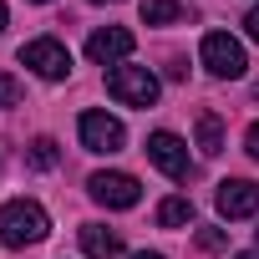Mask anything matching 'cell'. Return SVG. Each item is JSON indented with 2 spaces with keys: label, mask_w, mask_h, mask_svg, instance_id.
<instances>
[{
  "label": "cell",
  "mask_w": 259,
  "mask_h": 259,
  "mask_svg": "<svg viewBox=\"0 0 259 259\" xmlns=\"http://www.w3.org/2000/svg\"><path fill=\"white\" fill-rule=\"evenodd\" d=\"M81 249L87 259H122V234L107 224H81Z\"/></svg>",
  "instance_id": "obj_10"
},
{
  "label": "cell",
  "mask_w": 259,
  "mask_h": 259,
  "mask_svg": "<svg viewBox=\"0 0 259 259\" xmlns=\"http://www.w3.org/2000/svg\"><path fill=\"white\" fill-rule=\"evenodd\" d=\"M0 31H6V0H0Z\"/></svg>",
  "instance_id": "obj_20"
},
{
  "label": "cell",
  "mask_w": 259,
  "mask_h": 259,
  "mask_svg": "<svg viewBox=\"0 0 259 259\" xmlns=\"http://www.w3.org/2000/svg\"><path fill=\"white\" fill-rule=\"evenodd\" d=\"M107 92L127 107H153L158 102V76L148 66H112L107 71Z\"/></svg>",
  "instance_id": "obj_3"
},
{
  "label": "cell",
  "mask_w": 259,
  "mask_h": 259,
  "mask_svg": "<svg viewBox=\"0 0 259 259\" xmlns=\"http://www.w3.org/2000/svg\"><path fill=\"white\" fill-rule=\"evenodd\" d=\"M213 198H219L224 219H254L259 213V183H249V178H224Z\"/></svg>",
  "instance_id": "obj_8"
},
{
  "label": "cell",
  "mask_w": 259,
  "mask_h": 259,
  "mask_svg": "<svg viewBox=\"0 0 259 259\" xmlns=\"http://www.w3.org/2000/svg\"><path fill=\"white\" fill-rule=\"evenodd\" d=\"M87 56H92L97 66L127 61V56H133V31H127V26H102V31H92V36H87Z\"/></svg>",
  "instance_id": "obj_7"
},
{
  "label": "cell",
  "mask_w": 259,
  "mask_h": 259,
  "mask_svg": "<svg viewBox=\"0 0 259 259\" xmlns=\"http://www.w3.org/2000/svg\"><path fill=\"white\" fill-rule=\"evenodd\" d=\"M244 31H249V41H259V6L244 16Z\"/></svg>",
  "instance_id": "obj_18"
},
{
  "label": "cell",
  "mask_w": 259,
  "mask_h": 259,
  "mask_svg": "<svg viewBox=\"0 0 259 259\" xmlns=\"http://www.w3.org/2000/svg\"><path fill=\"white\" fill-rule=\"evenodd\" d=\"M56 163H61L56 143H51V138H36V143H31V168H56Z\"/></svg>",
  "instance_id": "obj_14"
},
{
  "label": "cell",
  "mask_w": 259,
  "mask_h": 259,
  "mask_svg": "<svg viewBox=\"0 0 259 259\" xmlns=\"http://www.w3.org/2000/svg\"><path fill=\"white\" fill-rule=\"evenodd\" d=\"M148 158L168 173V178H188V143L178 133H153L148 138Z\"/></svg>",
  "instance_id": "obj_9"
},
{
  "label": "cell",
  "mask_w": 259,
  "mask_h": 259,
  "mask_svg": "<svg viewBox=\"0 0 259 259\" xmlns=\"http://www.w3.org/2000/svg\"><path fill=\"white\" fill-rule=\"evenodd\" d=\"M198 153L203 158L224 153V122H219V112H198Z\"/></svg>",
  "instance_id": "obj_11"
},
{
  "label": "cell",
  "mask_w": 259,
  "mask_h": 259,
  "mask_svg": "<svg viewBox=\"0 0 259 259\" xmlns=\"http://www.w3.org/2000/svg\"><path fill=\"white\" fill-rule=\"evenodd\" d=\"M51 234V219L36 198H11L6 208H0V244L6 249H31Z\"/></svg>",
  "instance_id": "obj_1"
},
{
  "label": "cell",
  "mask_w": 259,
  "mask_h": 259,
  "mask_svg": "<svg viewBox=\"0 0 259 259\" xmlns=\"http://www.w3.org/2000/svg\"><path fill=\"white\" fill-rule=\"evenodd\" d=\"M244 148H249V158H254V163H259V122H254V127H249V138H244Z\"/></svg>",
  "instance_id": "obj_17"
},
{
  "label": "cell",
  "mask_w": 259,
  "mask_h": 259,
  "mask_svg": "<svg viewBox=\"0 0 259 259\" xmlns=\"http://www.w3.org/2000/svg\"><path fill=\"white\" fill-rule=\"evenodd\" d=\"M158 224H163V229L193 224V198H163V203H158Z\"/></svg>",
  "instance_id": "obj_13"
},
{
  "label": "cell",
  "mask_w": 259,
  "mask_h": 259,
  "mask_svg": "<svg viewBox=\"0 0 259 259\" xmlns=\"http://www.w3.org/2000/svg\"><path fill=\"white\" fill-rule=\"evenodd\" d=\"M234 259H259V254H234Z\"/></svg>",
  "instance_id": "obj_21"
},
{
  "label": "cell",
  "mask_w": 259,
  "mask_h": 259,
  "mask_svg": "<svg viewBox=\"0 0 259 259\" xmlns=\"http://www.w3.org/2000/svg\"><path fill=\"white\" fill-rule=\"evenodd\" d=\"M138 11H143V21H148V26H173V21H183V16H188L178 0H143Z\"/></svg>",
  "instance_id": "obj_12"
},
{
  "label": "cell",
  "mask_w": 259,
  "mask_h": 259,
  "mask_svg": "<svg viewBox=\"0 0 259 259\" xmlns=\"http://www.w3.org/2000/svg\"><path fill=\"white\" fill-rule=\"evenodd\" d=\"M16 102H21V81L0 71V107H16Z\"/></svg>",
  "instance_id": "obj_15"
},
{
  "label": "cell",
  "mask_w": 259,
  "mask_h": 259,
  "mask_svg": "<svg viewBox=\"0 0 259 259\" xmlns=\"http://www.w3.org/2000/svg\"><path fill=\"white\" fill-rule=\"evenodd\" d=\"M198 244L203 249H224V229H198Z\"/></svg>",
  "instance_id": "obj_16"
},
{
  "label": "cell",
  "mask_w": 259,
  "mask_h": 259,
  "mask_svg": "<svg viewBox=\"0 0 259 259\" xmlns=\"http://www.w3.org/2000/svg\"><path fill=\"white\" fill-rule=\"evenodd\" d=\"M21 66H31V71L46 76V81H61V76L71 71V51H66L56 36H36V41L21 46Z\"/></svg>",
  "instance_id": "obj_4"
},
{
  "label": "cell",
  "mask_w": 259,
  "mask_h": 259,
  "mask_svg": "<svg viewBox=\"0 0 259 259\" xmlns=\"http://www.w3.org/2000/svg\"><path fill=\"white\" fill-rule=\"evenodd\" d=\"M198 56H203V66H208L213 76H224V81H234V76L249 71V56H244V46H239L229 31H208L203 46H198Z\"/></svg>",
  "instance_id": "obj_2"
},
{
  "label": "cell",
  "mask_w": 259,
  "mask_h": 259,
  "mask_svg": "<svg viewBox=\"0 0 259 259\" xmlns=\"http://www.w3.org/2000/svg\"><path fill=\"white\" fill-rule=\"evenodd\" d=\"M87 193H92L102 208H133V203L143 198V188H138L133 173H92V178H87Z\"/></svg>",
  "instance_id": "obj_6"
},
{
  "label": "cell",
  "mask_w": 259,
  "mask_h": 259,
  "mask_svg": "<svg viewBox=\"0 0 259 259\" xmlns=\"http://www.w3.org/2000/svg\"><path fill=\"white\" fill-rule=\"evenodd\" d=\"M133 259H163V254H148V249H143V254H133Z\"/></svg>",
  "instance_id": "obj_19"
},
{
  "label": "cell",
  "mask_w": 259,
  "mask_h": 259,
  "mask_svg": "<svg viewBox=\"0 0 259 259\" xmlns=\"http://www.w3.org/2000/svg\"><path fill=\"white\" fill-rule=\"evenodd\" d=\"M81 148L87 153H122V143H127V127L117 122V117H107V112H81Z\"/></svg>",
  "instance_id": "obj_5"
}]
</instances>
